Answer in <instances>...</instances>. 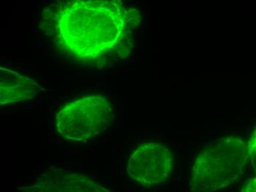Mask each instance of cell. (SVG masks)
<instances>
[{
	"label": "cell",
	"instance_id": "6da1fadb",
	"mask_svg": "<svg viewBox=\"0 0 256 192\" xmlns=\"http://www.w3.org/2000/svg\"><path fill=\"white\" fill-rule=\"evenodd\" d=\"M136 11L120 1H62L44 9V29L58 49L78 62H106L127 56Z\"/></svg>",
	"mask_w": 256,
	"mask_h": 192
},
{
	"label": "cell",
	"instance_id": "7a4b0ae2",
	"mask_svg": "<svg viewBox=\"0 0 256 192\" xmlns=\"http://www.w3.org/2000/svg\"><path fill=\"white\" fill-rule=\"evenodd\" d=\"M248 160V143L234 136L220 139L198 155L190 192H214L226 188L242 174Z\"/></svg>",
	"mask_w": 256,
	"mask_h": 192
},
{
	"label": "cell",
	"instance_id": "3957f363",
	"mask_svg": "<svg viewBox=\"0 0 256 192\" xmlns=\"http://www.w3.org/2000/svg\"><path fill=\"white\" fill-rule=\"evenodd\" d=\"M113 121V110L108 98L90 96L63 107L56 116L57 131L74 141L85 140L104 132Z\"/></svg>",
	"mask_w": 256,
	"mask_h": 192
},
{
	"label": "cell",
	"instance_id": "277c9868",
	"mask_svg": "<svg viewBox=\"0 0 256 192\" xmlns=\"http://www.w3.org/2000/svg\"><path fill=\"white\" fill-rule=\"evenodd\" d=\"M173 154L159 142H149L137 148L128 160V174L142 185L165 182L172 170Z\"/></svg>",
	"mask_w": 256,
	"mask_h": 192
},
{
	"label": "cell",
	"instance_id": "5b68a950",
	"mask_svg": "<svg viewBox=\"0 0 256 192\" xmlns=\"http://www.w3.org/2000/svg\"><path fill=\"white\" fill-rule=\"evenodd\" d=\"M24 192H113L93 177L64 168L40 174Z\"/></svg>",
	"mask_w": 256,
	"mask_h": 192
},
{
	"label": "cell",
	"instance_id": "8992f818",
	"mask_svg": "<svg viewBox=\"0 0 256 192\" xmlns=\"http://www.w3.org/2000/svg\"><path fill=\"white\" fill-rule=\"evenodd\" d=\"M38 84L32 79L14 70L0 68V104L31 99L38 94Z\"/></svg>",
	"mask_w": 256,
	"mask_h": 192
},
{
	"label": "cell",
	"instance_id": "52a82bcc",
	"mask_svg": "<svg viewBox=\"0 0 256 192\" xmlns=\"http://www.w3.org/2000/svg\"><path fill=\"white\" fill-rule=\"evenodd\" d=\"M248 143L249 160H250L252 168H254L256 172V127Z\"/></svg>",
	"mask_w": 256,
	"mask_h": 192
},
{
	"label": "cell",
	"instance_id": "ba28073f",
	"mask_svg": "<svg viewBox=\"0 0 256 192\" xmlns=\"http://www.w3.org/2000/svg\"><path fill=\"white\" fill-rule=\"evenodd\" d=\"M241 192H256V177L250 179L242 188Z\"/></svg>",
	"mask_w": 256,
	"mask_h": 192
}]
</instances>
